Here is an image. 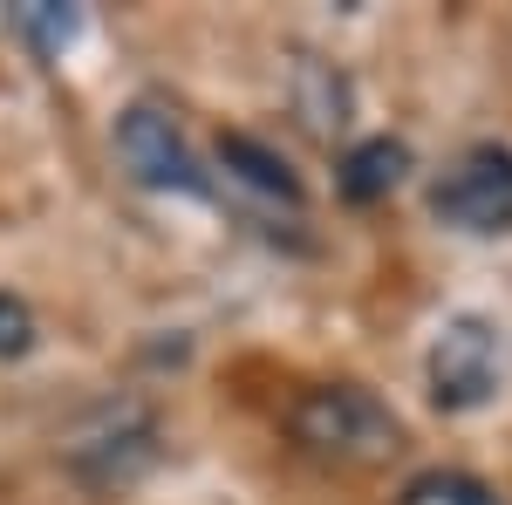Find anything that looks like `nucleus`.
Instances as JSON below:
<instances>
[{"label":"nucleus","mask_w":512,"mask_h":505,"mask_svg":"<svg viewBox=\"0 0 512 505\" xmlns=\"http://www.w3.org/2000/svg\"><path fill=\"white\" fill-rule=\"evenodd\" d=\"M287 437L335 471H376L403 451V417L362 383H321L287 410Z\"/></svg>","instance_id":"obj_1"},{"label":"nucleus","mask_w":512,"mask_h":505,"mask_svg":"<svg viewBox=\"0 0 512 505\" xmlns=\"http://www.w3.org/2000/svg\"><path fill=\"white\" fill-rule=\"evenodd\" d=\"M424 369H431V403L437 410H451V417H458V410H485L512 376L506 328L485 321V314H451V321L437 328Z\"/></svg>","instance_id":"obj_2"},{"label":"nucleus","mask_w":512,"mask_h":505,"mask_svg":"<svg viewBox=\"0 0 512 505\" xmlns=\"http://www.w3.org/2000/svg\"><path fill=\"white\" fill-rule=\"evenodd\" d=\"M62 458H69V471H76L82 485H96V492L137 485L144 471L158 465V424H151L144 403H103V410H89V417L69 430Z\"/></svg>","instance_id":"obj_3"},{"label":"nucleus","mask_w":512,"mask_h":505,"mask_svg":"<svg viewBox=\"0 0 512 505\" xmlns=\"http://www.w3.org/2000/svg\"><path fill=\"white\" fill-rule=\"evenodd\" d=\"M431 212L458 233H512V151L478 144L451 157L431 185Z\"/></svg>","instance_id":"obj_4"},{"label":"nucleus","mask_w":512,"mask_h":505,"mask_svg":"<svg viewBox=\"0 0 512 505\" xmlns=\"http://www.w3.org/2000/svg\"><path fill=\"white\" fill-rule=\"evenodd\" d=\"M117 157L144 192H205V171H198L192 144H185V130H178V117L164 103H130L123 110Z\"/></svg>","instance_id":"obj_5"},{"label":"nucleus","mask_w":512,"mask_h":505,"mask_svg":"<svg viewBox=\"0 0 512 505\" xmlns=\"http://www.w3.org/2000/svg\"><path fill=\"white\" fill-rule=\"evenodd\" d=\"M294 110H301V123L315 130V137H342L349 130V76L335 69V62H321V55H294Z\"/></svg>","instance_id":"obj_6"},{"label":"nucleus","mask_w":512,"mask_h":505,"mask_svg":"<svg viewBox=\"0 0 512 505\" xmlns=\"http://www.w3.org/2000/svg\"><path fill=\"white\" fill-rule=\"evenodd\" d=\"M403 171H410V144L403 137H369V144H355L342 157V171H335V185L349 205H376V198H390L403 185Z\"/></svg>","instance_id":"obj_7"},{"label":"nucleus","mask_w":512,"mask_h":505,"mask_svg":"<svg viewBox=\"0 0 512 505\" xmlns=\"http://www.w3.org/2000/svg\"><path fill=\"white\" fill-rule=\"evenodd\" d=\"M219 164L233 171L239 185H253V192H267V198H280V205H301V178L287 171V157L280 151H267L260 137H219Z\"/></svg>","instance_id":"obj_8"},{"label":"nucleus","mask_w":512,"mask_h":505,"mask_svg":"<svg viewBox=\"0 0 512 505\" xmlns=\"http://www.w3.org/2000/svg\"><path fill=\"white\" fill-rule=\"evenodd\" d=\"M7 21H14V35L35 41L41 55H62V48L76 41V28H82L76 7H55V0H28V7H14Z\"/></svg>","instance_id":"obj_9"},{"label":"nucleus","mask_w":512,"mask_h":505,"mask_svg":"<svg viewBox=\"0 0 512 505\" xmlns=\"http://www.w3.org/2000/svg\"><path fill=\"white\" fill-rule=\"evenodd\" d=\"M403 505H506L499 492H485L478 478H458V471H431V478H417L410 485V499Z\"/></svg>","instance_id":"obj_10"},{"label":"nucleus","mask_w":512,"mask_h":505,"mask_svg":"<svg viewBox=\"0 0 512 505\" xmlns=\"http://www.w3.org/2000/svg\"><path fill=\"white\" fill-rule=\"evenodd\" d=\"M28 349H35V314H28V301L0 294V362H14Z\"/></svg>","instance_id":"obj_11"}]
</instances>
